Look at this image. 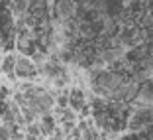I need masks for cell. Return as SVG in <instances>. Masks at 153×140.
I'll use <instances>...</instances> for the list:
<instances>
[{"instance_id":"obj_1","label":"cell","mask_w":153,"mask_h":140,"mask_svg":"<svg viewBox=\"0 0 153 140\" xmlns=\"http://www.w3.org/2000/svg\"><path fill=\"white\" fill-rule=\"evenodd\" d=\"M149 126H153V107H137L134 108V113L128 117L126 128L130 132H143Z\"/></svg>"},{"instance_id":"obj_2","label":"cell","mask_w":153,"mask_h":140,"mask_svg":"<svg viewBox=\"0 0 153 140\" xmlns=\"http://www.w3.org/2000/svg\"><path fill=\"white\" fill-rule=\"evenodd\" d=\"M14 75H16V81H32L36 83V79H39L37 75V67L32 61V57L27 55H16V69H14Z\"/></svg>"},{"instance_id":"obj_3","label":"cell","mask_w":153,"mask_h":140,"mask_svg":"<svg viewBox=\"0 0 153 140\" xmlns=\"http://www.w3.org/2000/svg\"><path fill=\"white\" fill-rule=\"evenodd\" d=\"M16 51H8V53H2V61H0V75H4L10 83H16V75H14V69H16Z\"/></svg>"},{"instance_id":"obj_4","label":"cell","mask_w":153,"mask_h":140,"mask_svg":"<svg viewBox=\"0 0 153 140\" xmlns=\"http://www.w3.org/2000/svg\"><path fill=\"white\" fill-rule=\"evenodd\" d=\"M137 101L141 103V107H153V83L147 81L140 87L137 93Z\"/></svg>"},{"instance_id":"obj_5","label":"cell","mask_w":153,"mask_h":140,"mask_svg":"<svg viewBox=\"0 0 153 140\" xmlns=\"http://www.w3.org/2000/svg\"><path fill=\"white\" fill-rule=\"evenodd\" d=\"M0 140H12V134H10V126H8V124H0Z\"/></svg>"},{"instance_id":"obj_6","label":"cell","mask_w":153,"mask_h":140,"mask_svg":"<svg viewBox=\"0 0 153 140\" xmlns=\"http://www.w3.org/2000/svg\"><path fill=\"white\" fill-rule=\"evenodd\" d=\"M8 2H14V0H8Z\"/></svg>"}]
</instances>
